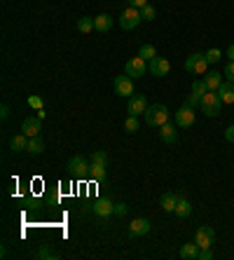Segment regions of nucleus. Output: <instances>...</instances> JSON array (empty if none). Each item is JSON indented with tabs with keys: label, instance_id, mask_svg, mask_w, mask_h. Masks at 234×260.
I'll use <instances>...</instances> for the list:
<instances>
[{
	"label": "nucleus",
	"instance_id": "f257e3e1",
	"mask_svg": "<svg viewBox=\"0 0 234 260\" xmlns=\"http://www.w3.org/2000/svg\"><path fill=\"white\" fill-rule=\"evenodd\" d=\"M166 120H169V108L164 103L148 106V110H145V125L148 127H162L166 125Z\"/></svg>",
	"mask_w": 234,
	"mask_h": 260
},
{
	"label": "nucleus",
	"instance_id": "f03ea898",
	"mask_svg": "<svg viewBox=\"0 0 234 260\" xmlns=\"http://www.w3.org/2000/svg\"><path fill=\"white\" fill-rule=\"evenodd\" d=\"M201 113L206 117H216L220 115V106H223V101H220V94L218 91H206L204 96H201Z\"/></svg>",
	"mask_w": 234,
	"mask_h": 260
},
{
	"label": "nucleus",
	"instance_id": "7ed1b4c3",
	"mask_svg": "<svg viewBox=\"0 0 234 260\" xmlns=\"http://www.w3.org/2000/svg\"><path fill=\"white\" fill-rule=\"evenodd\" d=\"M141 21H143V17H141V9L131 7V5H129V7H126L122 14H119V26L124 28V31H131V28H136Z\"/></svg>",
	"mask_w": 234,
	"mask_h": 260
},
{
	"label": "nucleus",
	"instance_id": "20e7f679",
	"mask_svg": "<svg viewBox=\"0 0 234 260\" xmlns=\"http://www.w3.org/2000/svg\"><path fill=\"white\" fill-rule=\"evenodd\" d=\"M208 61H206V54H190L185 59V71L190 73H197V75H206Z\"/></svg>",
	"mask_w": 234,
	"mask_h": 260
},
{
	"label": "nucleus",
	"instance_id": "39448f33",
	"mask_svg": "<svg viewBox=\"0 0 234 260\" xmlns=\"http://www.w3.org/2000/svg\"><path fill=\"white\" fill-rule=\"evenodd\" d=\"M113 87H115V94H119V96H126V99L134 96V78H129L126 73L124 75H117Z\"/></svg>",
	"mask_w": 234,
	"mask_h": 260
},
{
	"label": "nucleus",
	"instance_id": "423d86ee",
	"mask_svg": "<svg viewBox=\"0 0 234 260\" xmlns=\"http://www.w3.org/2000/svg\"><path fill=\"white\" fill-rule=\"evenodd\" d=\"M195 242H197L199 249H211L213 242H216V230H213V227H208V225H201V227L197 230Z\"/></svg>",
	"mask_w": 234,
	"mask_h": 260
},
{
	"label": "nucleus",
	"instance_id": "0eeeda50",
	"mask_svg": "<svg viewBox=\"0 0 234 260\" xmlns=\"http://www.w3.org/2000/svg\"><path fill=\"white\" fill-rule=\"evenodd\" d=\"M148 71L155 78H164L166 73L171 71V63H169V59H164V56H155L153 61H148Z\"/></svg>",
	"mask_w": 234,
	"mask_h": 260
},
{
	"label": "nucleus",
	"instance_id": "6e6552de",
	"mask_svg": "<svg viewBox=\"0 0 234 260\" xmlns=\"http://www.w3.org/2000/svg\"><path fill=\"white\" fill-rule=\"evenodd\" d=\"M195 125V108H190L188 103L185 106L178 108V113H176V127L180 129H188V127Z\"/></svg>",
	"mask_w": 234,
	"mask_h": 260
},
{
	"label": "nucleus",
	"instance_id": "1a4fd4ad",
	"mask_svg": "<svg viewBox=\"0 0 234 260\" xmlns=\"http://www.w3.org/2000/svg\"><path fill=\"white\" fill-rule=\"evenodd\" d=\"M148 232H150V220H148V218H134V220L129 223V237H131V239L145 237Z\"/></svg>",
	"mask_w": 234,
	"mask_h": 260
},
{
	"label": "nucleus",
	"instance_id": "9d476101",
	"mask_svg": "<svg viewBox=\"0 0 234 260\" xmlns=\"http://www.w3.org/2000/svg\"><path fill=\"white\" fill-rule=\"evenodd\" d=\"M21 131H24L28 138H31V136H40V131H42V117H38V115L26 117L24 125H21Z\"/></svg>",
	"mask_w": 234,
	"mask_h": 260
},
{
	"label": "nucleus",
	"instance_id": "9b49d317",
	"mask_svg": "<svg viewBox=\"0 0 234 260\" xmlns=\"http://www.w3.org/2000/svg\"><path fill=\"white\" fill-rule=\"evenodd\" d=\"M124 73L129 75V78H141V75H145V59L143 56H134V59H129V61H126Z\"/></svg>",
	"mask_w": 234,
	"mask_h": 260
},
{
	"label": "nucleus",
	"instance_id": "f8f14e48",
	"mask_svg": "<svg viewBox=\"0 0 234 260\" xmlns=\"http://www.w3.org/2000/svg\"><path fill=\"white\" fill-rule=\"evenodd\" d=\"M68 169H71V173H75V176H87V173H89V164H87V160H84L82 155H75V157H71V162H68Z\"/></svg>",
	"mask_w": 234,
	"mask_h": 260
},
{
	"label": "nucleus",
	"instance_id": "ddd939ff",
	"mask_svg": "<svg viewBox=\"0 0 234 260\" xmlns=\"http://www.w3.org/2000/svg\"><path fill=\"white\" fill-rule=\"evenodd\" d=\"M91 211L96 216H101V218H106V216L115 214V204H113L110 199H96V202L91 204Z\"/></svg>",
	"mask_w": 234,
	"mask_h": 260
},
{
	"label": "nucleus",
	"instance_id": "4468645a",
	"mask_svg": "<svg viewBox=\"0 0 234 260\" xmlns=\"http://www.w3.org/2000/svg\"><path fill=\"white\" fill-rule=\"evenodd\" d=\"M106 169H108V162L91 160V162H89V178L103 180V178H106Z\"/></svg>",
	"mask_w": 234,
	"mask_h": 260
},
{
	"label": "nucleus",
	"instance_id": "2eb2a0df",
	"mask_svg": "<svg viewBox=\"0 0 234 260\" xmlns=\"http://www.w3.org/2000/svg\"><path fill=\"white\" fill-rule=\"evenodd\" d=\"M148 110V103H145V96H131L129 99V115H145Z\"/></svg>",
	"mask_w": 234,
	"mask_h": 260
},
{
	"label": "nucleus",
	"instance_id": "dca6fc26",
	"mask_svg": "<svg viewBox=\"0 0 234 260\" xmlns=\"http://www.w3.org/2000/svg\"><path fill=\"white\" fill-rule=\"evenodd\" d=\"M94 28H96L99 33H108L110 28H113V17H110V14H99V17H94Z\"/></svg>",
	"mask_w": 234,
	"mask_h": 260
},
{
	"label": "nucleus",
	"instance_id": "f3484780",
	"mask_svg": "<svg viewBox=\"0 0 234 260\" xmlns=\"http://www.w3.org/2000/svg\"><path fill=\"white\" fill-rule=\"evenodd\" d=\"M178 199H180V195H176V192H164L162 199H159V204H162L164 211H176Z\"/></svg>",
	"mask_w": 234,
	"mask_h": 260
},
{
	"label": "nucleus",
	"instance_id": "a211bd4d",
	"mask_svg": "<svg viewBox=\"0 0 234 260\" xmlns=\"http://www.w3.org/2000/svg\"><path fill=\"white\" fill-rule=\"evenodd\" d=\"M9 148L14 150V153H21V150H26L28 148V136L21 131V134H17V136H12L9 138Z\"/></svg>",
	"mask_w": 234,
	"mask_h": 260
},
{
	"label": "nucleus",
	"instance_id": "6ab92c4d",
	"mask_svg": "<svg viewBox=\"0 0 234 260\" xmlns=\"http://www.w3.org/2000/svg\"><path fill=\"white\" fill-rule=\"evenodd\" d=\"M159 138H162L164 143H176V138H178V131H176V127L173 125H162V131H159Z\"/></svg>",
	"mask_w": 234,
	"mask_h": 260
},
{
	"label": "nucleus",
	"instance_id": "aec40b11",
	"mask_svg": "<svg viewBox=\"0 0 234 260\" xmlns=\"http://www.w3.org/2000/svg\"><path fill=\"white\" fill-rule=\"evenodd\" d=\"M218 94H220V101H223V103H234V82H225V85H220Z\"/></svg>",
	"mask_w": 234,
	"mask_h": 260
},
{
	"label": "nucleus",
	"instance_id": "412c9836",
	"mask_svg": "<svg viewBox=\"0 0 234 260\" xmlns=\"http://www.w3.org/2000/svg\"><path fill=\"white\" fill-rule=\"evenodd\" d=\"M180 258L197 260V258H199V246H197V242H195V244H183V246H180Z\"/></svg>",
	"mask_w": 234,
	"mask_h": 260
},
{
	"label": "nucleus",
	"instance_id": "4be33fe9",
	"mask_svg": "<svg viewBox=\"0 0 234 260\" xmlns=\"http://www.w3.org/2000/svg\"><path fill=\"white\" fill-rule=\"evenodd\" d=\"M204 82H206V87H208V91H218L220 89V73H216V71H211V73H206L204 75Z\"/></svg>",
	"mask_w": 234,
	"mask_h": 260
},
{
	"label": "nucleus",
	"instance_id": "5701e85b",
	"mask_svg": "<svg viewBox=\"0 0 234 260\" xmlns=\"http://www.w3.org/2000/svg\"><path fill=\"white\" fill-rule=\"evenodd\" d=\"M173 214L178 216V218H188V216L192 214V204H190L188 199L180 195V199H178V204H176V211H173Z\"/></svg>",
	"mask_w": 234,
	"mask_h": 260
},
{
	"label": "nucleus",
	"instance_id": "b1692460",
	"mask_svg": "<svg viewBox=\"0 0 234 260\" xmlns=\"http://www.w3.org/2000/svg\"><path fill=\"white\" fill-rule=\"evenodd\" d=\"M31 155H40L42 150H45V143H42V138L40 136H31L28 138V148H26Z\"/></svg>",
	"mask_w": 234,
	"mask_h": 260
},
{
	"label": "nucleus",
	"instance_id": "393cba45",
	"mask_svg": "<svg viewBox=\"0 0 234 260\" xmlns=\"http://www.w3.org/2000/svg\"><path fill=\"white\" fill-rule=\"evenodd\" d=\"M78 31H80V33H91V31H96V28H94V19H89V17L78 19Z\"/></svg>",
	"mask_w": 234,
	"mask_h": 260
},
{
	"label": "nucleus",
	"instance_id": "a878e982",
	"mask_svg": "<svg viewBox=\"0 0 234 260\" xmlns=\"http://www.w3.org/2000/svg\"><path fill=\"white\" fill-rule=\"evenodd\" d=\"M138 56H143L145 61H153L155 56H157V49H155V45H143L138 49Z\"/></svg>",
	"mask_w": 234,
	"mask_h": 260
},
{
	"label": "nucleus",
	"instance_id": "bb28decb",
	"mask_svg": "<svg viewBox=\"0 0 234 260\" xmlns=\"http://www.w3.org/2000/svg\"><path fill=\"white\" fill-rule=\"evenodd\" d=\"M138 127H141V125H138V117H136V115H129L124 120V131H126V134H134V131H138Z\"/></svg>",
	"mask_w": 234,
	"mask_h": 260
},
{
	"label": "nucleus",
	"instance_id": "cd10ccee",
	"mask_svg": "<svg viewBox=\"0 0 234 260\" xmlns=\"http://www.w3.org/2000/svg\"><path fill=\"white\" fill-rule=\"evenodd\" d=\"M206 91H208V87H206V82H204V80H195V82H192V94L204 96Z\"/></svg>",
	"mask_w": 234,
	"mask_h": 260
},
{
	"label": "nucleus",
	"instance_id": "c85d7f7f",
	"mask_svg": "<svg viewBox=\"0 0 234 260\" xmlns=\"http://www.w3.org/2000/svg\"><path fill=\"white\" fill-rule=\"evenodd\" d=\"M141 17H143L145 21H153V19L157 17V9H155L153 5H150V2H148V5H145V7L141 9Z\"/></svg>",
	"mask_w": 234,
	"mask_h": 260
},
{
	"label": "nucleus",
	"instance_id": "c756f323",
	"mask_svg": "<svg viewBox=\"0 0 234 260\" xmlns=\"http://www.w3.org/2000/svg\"><path fill=\"white\" fill-rule=\"evenodd\" d=\"M28 106L33 108V110H42V106H45V101L40 99V96H36V94H33V96H28Z\"/></svg>",
	"mask_w": 234,
	"mask_h": 260
},
{
	"label": "nucleus",
	"instance_id": "7c9ffc66",
	"mask_svg": "<svg viewBox=\"0 0 234 260\" xmlns=\"http://www.w3.org/2000/svg\"><path fill=\"white\" fill-rule=\"evenodd\" d=\"M220 56H223L220 49H208V52H206V61L208 63H218V61H220Z\"/></svg>",
	"mask_w": 234,
	"mask_h": 260
},
{
	"label": "nucleus",
	"instance_id": "2f4dec72",
	"mask_svg": "<svg viewBox=\"0 0 234 260\" xmlns=\"http://www.w3.org/2000/svg\"><path fill=\"white\" fill-rule=\"evenodd\" d=\"M225 78L230 82H234V61H227V66H225Z\"/></svg>",
	"mask_w": 234,
	"mask_h": 260
},
{
	"label": "nucleus",
	"instance_id": "473e14b6",
	"mask_svg": "<svg viewBox=\"0 0 234 260\" xmlns=\"http://www.w3.org/2000/svg\"><path fill=\"white\" fill-rule=\"evenodd\" d=\"M38 258H56V253L54 251H49V249H45V246H42V249H40V251H38Z\"/></svg>",
	"mask_w": 234,
	"mask_h": 260
},
{
	"label": "nucleus",
	"instance_id": "72a5a7b5",
	"mask_svg": "<svg viewBox=\"0 0 234 260\" xmlns=\"http://www.w3.org/2000/svg\"><path fill=\"white\" fill-rule=\"evenodd\" d=\"M199 103H201V96H197V94H190V96H188V106L190 108L199 106Z\"/></svg>",
	"mask_w": 234,
	"mask_h": 260
},
{
	"label": "nucleus",
	"instance_id": "f704fd0d",
	"mask_svg": "<svg viewBox=\"0 0 234 260\" xmlns=\"http://www.w3.org/2000/svg\"><path fill=\"white\" fill-rule=\"evenodd\" d=\"M211 258H213L211 249H199V260H211Z\"/></svg>",
	"mask_w": 234,
	"mask_h": 260
},
{
	"label": "nucleus",
	"instance_id": "c9c22d12",
	"mask_svg": "<svg viewBox=\"0 0 234 260\" xmlns=\"http://www.w3.org/2000/svg\"><path fill=\"white\" fill-rule=\"evenodd\" d=\"M126 209H129V207H126L124 202H119V204H115V216H124V214H126Z\"/></svg>",
	"mask_w": 234,
	"mask_h": 260
},
{
	"label": "nucleus",
	"instance_id": "e433bc0d",
	"mask_svg": "<svg viewBox=\"0 0 234 260\" xmlns=\"http://www.w3.org/2000/svg\"><path fill=\"white\" fill-rule=\"evenodd\" d=\"M91 160H99V162H108V155L103 153V150H96V153L91 155Z\"/></svg>",
	"mask_w": 234,
	"mask_h": 260
},
{
	"label": "nucleus",
	"instance_id": "4c0bfd02",
	"mask_svg": "<svg viewBox=\"0 0 234 260\" xmlns=\"http://www.w3.org/2000/svg\"><path fill=\"white\" fill-rule=\"evenodd\" d=\"M129 5H131V7H138V9H143L145 5H148V0H129Z\"/></svg>",
	"mask_w": 234,
	"mask_h": 260
},
{
	"label": "nucleus",
	"instance_id": "58836bf2",
	"mask_svg": "<svg viewBox=\"0 0 234 260\" xmlns=\"http://www.w3.org/2000/svg\"><path fill=\"white\" fill-rule=\"evenodd\" d=\"M225 138L230 141V143H234V125H232V127H227V129H225Z\"/></svg>",
	"mask_w": 234,
	"mask_h": 260
},
{
	"label": "nucleus",
	"instance_id": "ea45409f",
	"mask_svg": "<svg viewBox=\"0 0 234 260\" xmlns=\"http://www.w3.org/2000/svg\"><path fill=\"white\" fill-rule=\"evenodd\" d=\"M7 115H9V106H2V108H0V117H2V120H7Z\"/></svg>",
	"mask_w": 234,
	"mask_h": 260
},
{
	"label": "nucleus",
	"instance_id": "a19ab883",
	"mask_svg": "<svg viewBox=\"0 0 234 260\" xmlns=\"http://www.w3.org/2000/svg\"><path fill=\"white\" fill-rule=\"evenodd\" d=\"M227 59H230V61H234V45H230V49H227Z\"/></svg>",
	"mask_w": 234,
	"mask_h": 260
}]
</instances>
